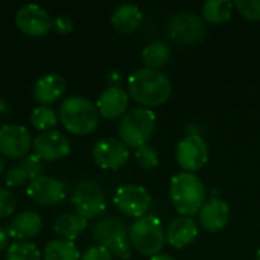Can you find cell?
<instances>
[{"mask_svg":"<svg viewBox=\"0 0 260 260\" xmlns=\"http://www.w3.org/2000/svg\"><path fill=\"white\" fill-rule=\"evenodd\" d=\"M128 94L145 107H158L172 94V84L166 75L152 69L134 70L128 78Z\"/></svg>","mask_w":260,"mask_h":260,"instance_id":"cell-1","label":"cell"},{"mask_svg":"<svg viewBox=\"0 0 260 260\" xmlns=\"http://www.w3.org/2000/svg\"><path fill=\"white\" fill-rule=\"evenodd\" d=\"M58 117L62 126L76 136H88L99 125V111L96 105L84 96H69L59 104Z\"/></svg>","mask_w":260,"mask_h":260,"instance_id":"cell-2","label":"cell"},{"mask_svg":"<svg viewBox=\"0 0 260 260\" xmlns=\"http://www.w3.org/2000/svg\"><path fill=\"white\" fill-rule=\"evenodd\" d=\"M171 201L181 216L192 218L200 213L206 200V187L203 181L190 172H180L171 180Z\"/></svg>","mask_w":260,"mask_h":260,"instance_id":"cell-3","label":"cell"},{"mask_svg":"<svg viewBox=\"0 0 260 260\" xmlns=\"http://www.w3.org/2000/svg\"><path fill=\"white\" fill-rule=\"evenodd\" d=\"M157 125V116L152 110L137 107L125 113L119 123L120 140L128 148H140L148 145Z\"/></svg>","mask_w":260,"mask_h":260,"instance_id":"cell-4","label":"cell"},{"mask_svg":"<svg viewBox=\"0 0 260 260\" xmlns=\"http://www.w3.org/2000/svg\"><path fill=\"white\" fill-rule=\"evenodd\" d=\"M128 236L131 247L146 257L158 256L166 241L161 221L154 215H145L136 219L128 230Z\"/></svg>","mask_w":260,"mask_h":260,"instance_id":"cell-5","label":"cell"},{"mask_svg":"<svg viewBox=\"0 0 260 260\" xmlns=\"http://www.w3.org/2000/svg\"><path fill=\"white\" fill-rule=\"evenodd\" d=\"M93 238L101 247L107 248L113 256L119 259L131 257V242L128 230L120 219L114 216H107L101 219L93 227Z\"/></svg>","mask_w":260,"mask_h":260,"instance_id":"cell-6","label":"cell"},{"mask_svg":"<svg viewBox=\"0 0 260 260\" xmlns=\"http://www.w3.org/2000/svg\"><path fill=\"white\" fill-rule=\"evenodd\" d=\"M72 204L76 213L85 219L98 218L104 213L107 203L102 187L90 180L79 181L72 192Z\"/></svg>","mask_w":260,"mask_h":260,"instance_id":"cell-7","label":"cell"},{"mask_svg":"<svg viewBox=\"0 0 260 260\" xmlns=\"http://www.w3.org/2000/svg\"><path fill=\"white\" fill-rule=\"evenodd\" d=\"M166 32L168 37L178 44H195L206 37V23L198 14L181 11L171 17Z\"/></svg>","mask_w":260,"mask_h":260,"instance_id":"cell-8","label":"cell"},{"mask_svg":"<svg viewBox=\"0 0 260 260\" xmlns=\"http://www.w3.org/2000/svg\"><path fill=\"white\" fill-rule=\"evenodd\" d=\"M114 206L119 212L131 218H142L151 207V195L148 190L137 184H125L120 186L114 193Z\"/></svg>","mask_w":260,"mask_h":260,"instance_id":"cell-9","label":"cell"},{"mask_svg":"<svg viewBox=\"0 0 260 260\" xmlns=\"http://www.w3.org/2000/svg\"><path fill=\"white\" fill-rule=\"evenodd\" d=\"M175 157L178 165L186 171L193 174L200 171L209 161V148L206 140L198 134L186 136L177 145Z\"/></svg>","mask_w":260,"mask_h":260,"instance_id":"cell-10","label":"cell"},{"mask_svg":"<svg viewBox=\"0 0 260 260\" xmlns=\"http://www.w3.org/2000/svg\"><path fill=\"white\" fill-rule=\"evenodd\" d=\"M91 157L94 163L105 171H117L123 168L129 158L128 146L117 139H101L93 145Z\"/></svg>","mask_w":260,"mask_h":260,"instance_id":"cell-11","label":"cell"},{"mask_svg":"<svg viewBox=\"0 0 260 260\" xmlns=\"http://www.w3.org/2000/svg\"><path fill=\"white\" fill-rule=\"evenodd\" d=\"M32 136L29 129L18 123H6L0 126V154L5 158H23L32 148Z\"/></svg>","mask_w":260,"mask_h":260,"instance_id":"cell-12","label":"cell"},{"mask_svg":"<svg viewBox=\"0 0 260 260\" xmlns=\"http://www.w3.org/2000/svg\"><path fill=\"white\" fill-rule=\"evenodd\" d=\"M52 17L50 14L35 3H27L18 8L15 12V24L17 27L29 35V37H43L52 29Z\"/></svg>","mask_w":260,"mask_h":260,"instance_id":"cell-13","label":"cell"},{"mask_svg":"<svg viewBox=\"0 0 260 260\" xmlns=\"http://www.w3.org/2000/svg\"><path fill=\"white\" fill-rule=\"evenodd\" d=\"M34 154H37L43 161H56L67 157L72 151L70 140L61 131L52 129L40 133L32 140Z\"/></svg>","mask_w":260,"mask_h":260,"instance_id":"cell-14","label":"cell"},{"mask_svg":"<svg viewBox=\"0 0 260 260\" xmlns=\"http://www.w3.org/2000/svg\"><path fill=\"white\" fill-rule=\"evenodd\" d=\"M26 192L27 197L40 206H53L66 198L64 184L50 175H41L35 180H30L27 183Z\"/></svg>","mask_w":260,"mask_h":260,"instance_id":"cell-15","label":"cell"},{"mask_svg":"<svg viewBox=\"0 0 260 260\" xmlns=\"http://www.w3.org/2000/svg\"><path fill=\"white\" fill-rule=\"evenodd\" d=\"M129 104V94L120 85H110L107 87L98 98L96 108L99 116L105 119H117L123 117Z\"/></svg>","mask_w":260,"mask_h":260,"instance_id":"cell-16","label":"cell"},{"mask_svg":"<svg viewBox=\"0 0 260 260\" xmlns=\"http://www.w3.org/2000/svg\"><path fill=\"white\" fill-rule=\"evenodd\" d=\"M230 219V207L224 200L213 198L200 210V225L203 230L209 233H218L221 232Z\"/></svg>","mask_w":260,"mask_h":260,"instance_id":"cell-17","label":"cell"},{"mask_svg":"<svg viewBox=\"0 0 260 260\" xmlns=\"http://www.w3.org/2000/svg\"><path fill=\"white\" fill-rule=\"evenodd\" d=\"M67 82L59 73H47L40 76L32 88V94L41 105H50L56 102L66 91Z\"/></svg>","mask_w":260,"mask_h":260,"instance_id":"cell-18","label":"cell"},{"mask_svg":"<svg viewBox=\"0 0 260 260\" xmlns=\"http://www.w3.org/2000/svg\"><path fill=\"white\" fill-rule=\"evenodd\" d=\"M198 233L200 229L195 219L189 216H180L168 225L166 241L174 248H184L198 238Z\"/></svg>","mask_w":260,"mask_h":260,"instance_id":"cell-19","label":"cell"},{"mask_svg":"<svg viewBox=\"0 0 260 260\" xmlns=\"http://www.w3.org/2000/svg\"><path fill=\"white\" fill-rule=\"evenodd\" d=\"M43 229V219L35 210H24L18 213L9 224L8 233L11 238L18 241H26L35 238Z\"/></svg>","mask_w":260,"mask_h":260,"instance_id":"cell-20","label":"cell"},{"mask_svg":"<svg viewBox=\"0 0 260 260\" xmlns=\"http://www.w3.org/2000/svg\"><path fill=\"white\" fill-rule=\"evenodd\" d=\"M142 9L134 3H122L111 14V24L120 34L134 32L142 23Z\"/></svg>","mask_w":260,"mask_h":260,"instance_id":"cell-21","label":"cell"},{"mask_svg":"<svg viewBox=\"0 0 260 260\" xmlns=\"http://www.w3.org/2000/svg\"><path fill=\"white\" fill-rule=\"evenodd\" d=\"M87 225H88L87 219L79 216L78 213H64L55 221L53 230L58 235V239L73 242L76 238L81 236V233L87 229Z\"/></svg>","mask_w":260,"mask_h":260,"instance_id":"cell-22","label":"cell"},{"mask_svg":"<svg viewBox=\"0 0 260 260\" xmlns=\"http://www.w3.org/2000/svg\"><path fill=\"white\" fill-rule=\"evenodd\" d=\"M171 58H172V50L169 44L160 40L149 43L142 52L143 64L146 66V69H152V70L166 66L171 61Z\"/></svg>","mask_w":260,"mask_h":260,"instance_id":"cell-23","label":"cell"},{"mask_svg":"<svg viewBox=\"0 0 260 260\" xmlns=\"http://www.w3.org/2000/svg\"><path fill=\"white\" fill-rule=\"evenodd\" d=\"M235 3L230 0H207L203 5V17L212 24H222L232 18Z\"/></svg>","mask_w":260,"mask_h":260,"instance_id":"cell-24","label":"cell"},{"mask_svg":"<svg viewBox=\"0 0 260 260\" xmlns=\"http://www.w3.org/2000/svg\"><path fill=\"white\" fill-rule=\"evenodd\" d=\"M81 256L78 247L64 239L50 241L43 251L44 260H81Z\"/></svg>","mask_w":260,"mask_h":260,"instance_id":"cell-25","label":"cell"},{"mask_svg":"<svg viewBox=\"0 0 260 260\" xmlns=\"http://www.w3.org/2000/svg\"><path fill=\"white\" fill-rule=\"evenodd\" d=\"M58 113L49 105H38L30 113V125L41 133L52 131L58 125Z\"/></svg>","mask_w":260,"mask_h":260,"instance_id":"cell-26","label":"cell"},{"mask_svg":"<svg viewBox=\"0 0 260 260\" xmlns=\"http://www.w3.org/2000/svg\"><path fill=\"white\" fill-rule=\"evenodd\" d=\"M38 247L29 241H15L6 250V260H41Z\"/></svg>","mask_w":260,"mask_h":260,"instance_id":"cell-27","label":"cell"},{"mask_svg":"<svg viewBox=\"0 0 260 260\" xmlns=\"http://www.w3.org/2000/svg\"><path fill=\"white\" fill-rule=\"evenodd\" d=\"M134 158H136V163L145 171L154 169L158 165V154L149 145H143V146L137 148L134 152Z\"/></svg>","mask_w":260,"mask_h":260,"instance_id":"cell-28","label":"cell"},{"mask_svg":"<svg viewBox=\"0 0 260 260\" xmlns=\"http://www.w3.org/2000/svg\"><path fill=\"white\" fill-rule=\"evenodd\" d=\"M20 166L27 174L29 181L44 175V161L37 154H27L26 157H23L20 160Z\"/></svg>","mask_w":260,"mask_h":260,"instance_id":"cell-29","label":"cell"},{"mask_svg":"<svg viewBox=\"0 0 260 260\" xmlns=\"http://www.w3.org/2000/svg\"><path fill=\"white\" fill-rule=\"evenodd\" d=\"M235 6L244 18L250 21L260 20V0H236Z\"/></svg>","mask_w":260,"mask_h":260,"instance_id":"cell-30","label":"cell"},{"mask_svg":"<svg viewBox=\"0 0 260 260\" xmlns=\"http://www.w3.org/2000/svg\"><path fill=\"white\" fill-rule=\"evenodd\" d=\"M17 207V200L11 190L0 187V219L9 218Z\"/></svg>","mask_w":260,"mask_h":260,"instance_id":"cell-31","label":"cell"},{"mask_svg":"<svg viewBox=\"0 0 260 260\" xmlns=\"http://www.w3.org/2000/svg\"><path fill=\"white\" fill-rule=\"evenodd\" d=\"M6 184L8 187H20L26 183H29V178H27V174L24 172V169L17 165V166H12L6 171Z\"/></svg>","mask_w":260,"mask_h":260,"instance_id":"cell-32","label":"cell"},{"mask_svg":"<svg viewBox=\"0 0 260 260\" xmlns=\"http://www.w3.org/2000/svg\"><path fill=\"white\" fill-rule=\"evenodd\" d=\"M81 260H113V254L107 248L94 245L81 256Z\"/></svg>","mask_w":260,"mask_h":260,"instance_id":"cell-33","label":"cell"},{"mask_svg":"<svg viewBox=\"0 0 260 260\" xmlns=\"http://www.w3.org/2000/svg\"><path fill=\"white\" fill-rule=\"evenodd\" d=\"M52 27L56 34L59 35H67L73 30V20L67 15H58L53 23H52Z\"/></svg>","mask_w":260,"mask_h":260,"instance_id":"cell-34","label":"cell"},{"mask_svg":"<svg viewBox=\"0 0 260 260\" xmlns=\"http://www.w3.org/2000/svg\"><path fill=\"white\" fill-rule=\"evenodd\" d=\"M9 233H8V230H5L3 227H0V251H3V250H8V247L11 245L9 244Z\"/></svg>","mask_w":260,"mask_h":260,"instance_id":"cell-35","label":"cell"},{"mask_svg":"<svg viewBox=\"0 0 260 260\" xmlns=\"http://www.w3.org/2000/svg\"><path fill=\"white\" fill-rule=\"evenodd\" d=\"M107 79H108L110 85H119V82L122 81V75L119 72H110Z\"/></svg>","mask_w":260,"mask_h":260,"instance_id":"cell-36","label":"cell"},{"mask_svg":"<svg viewBox=\"0 0 260 260\" xmlns=\"http://www.w3.org/2000/svg\"><path fill=\"white\" fill-rule=\"evenodd\" d=\"M9 110H11L9 102H8L5 98H2V96H0V114H8V113H9Z\"/></svg>","mask_w":260,"mask_h":260,"instance_id":"cell-37","label":"cell"},{"mask_svg":"<svg viewBox=\"0 0 260 260\" xmlns=\"http://www.w3.org/2000/svg\"><path fill=\"white\" fill-rule=\"evenodd\" d=\"M151 260H175L172 256H169V254H158V256H154V257H151Z\"/></svg>","mask_w":260,"mask_h":260,"instance_id":"cell-38","label":"cell"},{"mask_svg":"<svg viewBox=\"0 0 260 260\" xmlns=\"http://www.w3.org/2000/svg\"><path fill=\"white\" fill-rule=\"evenodd\" d=\"M5 166H6V158L0 154V174L5 171Z\"/></svg>","mask_w":260,"mask_h":260,"instance_id":"cell-39","label":"cell"},{"mask_svg":"<svg viewBox=\"0 0 260 260\" xmlns=\"http://www.w3.org/2000/svg\"><path fill=\"white\" fill-rule=\"evenodd\" d=\"M257 260H260V250L257 251Z\"/></svg>","mask_w":260,"mask_h":260,"instance_id":"cell-40","label":"cell"}]
</instances>
